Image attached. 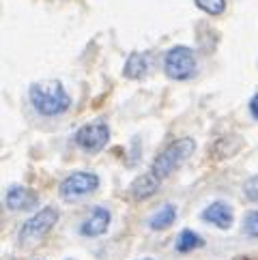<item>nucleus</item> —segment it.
<instances>
[{"mask_svg": "<svg viewBox=\"0 0 258 260\" xmlns=\"http://www.w3.org/2000/svg\"><path fill=\"white\" fill-rule=\"evenodd\" d=\"M200 217L205 219L207 224H213L219 230H228L235 221V213H233V207H230V204H226L222 200H215L202 211Z\"/></svg>", "mask_w": 258, "mask_h": 260, "instance_id": "obj_9", "label": "nucleus"}, {"mask_svg": "<svg viewBox=\"0 0 258 260\" xmlns=\"http://www.w3.org/2000/svg\"><path fill=\"white\" fill-rule=\"evenodd\" d=\"M159 185H162V179H157V176L149 170V172H144V174L134 179V183L129 185V196L134 200H140V202L149 200L159 191Z\"/></svg>", "mask_w": 258, "mask_h": 260, "instance_id": "obj_10", "label": "nucleus"}, {"mask_svg": "<svg viewBox=\"0 0 258 260\" xmlns=\"http://www.w3.org/2000/svg\"><path fill=\"white\" fill-rule=\"evenodd\" d=\"M110 221H112V213H110L106 207H95L88 213V217L80 224V235L82 237H101L106 235L110 228Z\"/></svg>", "mask_w": 258, "mask_h": 260, "instance_id": "obj_7", "label": "nucleus"}, {"mask_svg": "<svg viewBox=\"0 0 258 260\" xmlns=\"http://www.w3.org/2000/svg\"><path fill=\"white\" fill-rule=\"evenodd\" d=\"M64 260H76V258H64Z\"/></svg>", "mask_w": 258, "mask_h": 260, "instance_id": "obj_18", "label": "nucleus"}, {"mask_svg": "<svg viewBox=\"0 0 258 260\" xmlns=\"http://www.w3.org/2000/svg\"><path fill=\"white\" fill-rule=\"evenodd\" d=\"M5 202L11 211H30L39 204V193L30 187H24V185H11L5 196Z\"/></svg>", "mask_w": 258, "mask_h": 260, "instance_id": "obj_8", "label": "nucleus"}, {"mask_svg": "<svg viewBox=\"0 0 258 260\" xmlns=\"http://www.w3.org/2000/svg\"><path fill=\"white\" fill-rule=\"evenodd\" d=\"M198 62L191 48L187 45H174L164 56V73L174 82H185L196 76Z\"/></svg>", "mask_w": 258, "mask_h": 260, "instance_id": "obj_4", "label": "nucleus"}, {"mask_svg": "<svg viewBox=\"0 0 258 260\" xmlns=\"http://www.w3.org/2000/svg\"><path fill=\"white\" fill-rule=\"evenodd\" d=\"M243 232H245L247 237L258 239V209L256 211H250L243 217Z\"/></svg>", "mask_w": 258, "mask_h": 260, "instance_id": "obj_15", "label": "nucleus"}, {"mask_svg": "<svg viewBox=\"0 0 258 260\" xmlns=\"http://www.w3.org/2000/svg\"><path fill=\"white\" fill-rule=\"evenodd\" d=\"M73 142H76L80 151H84L88 155L104 151L110 142V125L106 120H90V123L82 125L73 134Z\"/></svg>", "mask_w": 258, "mask_h": 260, "instance_id": "obj_5", "label": "nucleus"}, {"mask_svg": "<svg viewBox=\"0 0 258 260\" xmlns=\"http://www.w3.org/2000/svg\"><path fill=\"white\" fill-rule=\"evenodd\" d=\"M205 245V241H202V237L198 235V232H194L189 228L181 230L177 241H174V249H177L179 254H187V252H194V249H198Z\"/></svg>", "mask_w": 258, "mask_h": 260, "instance_id": "obj_13", "label": "nucleus"}, {"mask_svg": "<svg viewBox=\"0 0 258 260\" xmlns=\"http://www.w3.org/2000/svg\"><path fill=\"white\" fill-rule=\"evenodd\" d=\"M174 219H177V207L168 202L149 219V228L151 230H168L174 224Z\"/></svg>", "mask_w": 258, "mask_h": 260, "instance_id": "obj_12", "label": "nucleus"}, {"mask_svg": "<svg viewBox=\"0 0 258 260\" xmlns=\"http://www.w3.org/2000/svg\"><path fill=\"white\" fill-rule=\"evenodd\" d=\"M30 104L37 110V114H41L45 118L62 116L64 112H69L71 108V97L64 90V86L58 80H43L35 82L28 88Z\"/></svg>", "mask_w": 258, "mask_h": 260, "instance_id": "obj_1", "label": "nucleus"}, {"mask_svg": "<svg viewBox=\"0 0 258 260\" xmlns=\"http://www.w3.org/2000/svg\"><path fill=\"white\" fill-rule=\"evenodd\" d=\"M243 196H245V200L258 204V174L250 176V179L243 183Z\"/></svg>", "mask_w": 258, "mask_h": 260, "instance_id": "obj_16", "label": "nucleus"}, {"mask_svg": "<svg viewBox=\"0 0 258 260\" xmlns=\"http://www.w3.org/2000/svg\"><path fill=\"white\" fill-rule=\"evenodd\" d=\"M250 114L258 120V92H256V95L250 99Z\"/></svg>", "mask_w": 258, "mask_h": 260, "instance_id": "obj_17", "label": "nucleus"}, {"mask_svg": "<svg viewBox=\"0 0 258 260\" xmlns=\"http://www.w3.org/2000/svg\"><path fill=\"white\" fill-rule=\"evenodd\" d=\"M149 71V56L144 52H129V56L125 60L123 76L127 80H140Z\"/></svg>", "mask_w": 258, "mask_h": 260, "instance_id": "obj_11", "label": "nucleus"}, {"mask_svg": "<svg viewBox=\"0 0 258 260\" xmlns=\"http://www.w3.org/2000/svg\"><path fill=\"white\" fill-rule=\"evenodd\" d=\"M99 187V176L95 172H86V170H78L67 174L58 185V196L67 202L80 200L88 196V193L97 191Z\"/></svg>", "mask_w": 258, "mask_h": 260, "instance_id": "obj_6", "label": "nucleus"}, {"mask_svg": "<svg viewBox=\"0 0 258 260\" xmlns=\"http://www.w3.org/2000/svg\"><path fill=\"white\" fill-rule=\"evenodd\" d=\"M142 260H153V258H142Z\"/></svg>", "mask_w": 258, "mask_h": 260, "instance_id": "obj_19", "label": "nucleus"}, {"mask_svg": "<svg viewBox=\"0 0 258 260\" xmlns=\"http://www.w3.org/2000/svg\"><path fill=\"white\" fill-rule=\"evenodd\" d=\"M58 219H60V213L56 207H43L37 211L33 217L24 221L17 239H20V243L24 247H33L37 243H41V241L50 235L54 226L58 224Z\"/></svg>", "mask_w": 258, "mask_h": 260, "instance_id": "obj_3", "label": "nucleus"}, {"mask_svg": "<svg viewBox=\"0 0 258 260\" xmlns=\"http://www.w3.org/2000/svg\"><path fill=\"white\" fill-rule=\"evenodd\" d=\"M194 151H196V142H194V138H177V140H172L153 159L151 172L162 181L168 179L174 170H179L181 166L189 159V157L194 155Z\"/></svg>", "mask_w": 258, "mask_h": 260, "instance_id": "obj_2", "label": "nucleus"}, {"mask_svg": "<svg viewBox=\"0 0 258 260\" xmlns=\"http://www.w3.org/2000/svg\"><path fill=\"white\" fill-rule=\"evenodd\" d=\"M194 5L207 15H222L226 11V0H194Z\"/></svg>", "mask_w": 258, "mask_h": 260, "instance_id": "obj_14", "label": "nucleus"}]
</instances>
